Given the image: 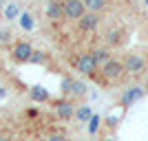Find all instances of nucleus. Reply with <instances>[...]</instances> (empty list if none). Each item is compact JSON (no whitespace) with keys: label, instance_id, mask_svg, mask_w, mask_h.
Instances as JSON below:
<instances>
[{"label":"nucleus","instance_id":"obj_1","mask_svg":"<svg viewBox=\"0 0 148 141\" xmlns=\"http://www.w3.org/2000/svg\"><path fill=\"white\" fill-rule=\"evenodd\" d=\"M126 75V68H124V62L117 57H111L104 66H99V73L95 77V82H102V84H111V82H119Z\"/></svg>","mask_w":148,"mask_h":141},{"label":"nucleus","instance_id":"obj_2","mask_svg":"<svg viewBox=\"0 0 148 141\" xmlns=\"http://www.w3.org/2000/svg\"><path fill=\"white\" fill-rule=\"evenodd\" d=\"M73 66L77 73H82L84 77H91V80H95L99 73V66L97 62L91 57V53H80V55L73 57Z\"/></svg>","mask_w":148,"mask_h":141},{"label":"nucleus","instance_id":"obj_3","mask_svg":"<svg viewBox=\"0 0 148 141\" xmlns=\"http://www.w3.org/2000/svg\"><path fill=\"white\" fill-rule=\"evenodd\" d=\"M122 62H124V68H126V75H133V77H142L148 68L146 57L142 53H126Z\"/></svg>","mask_w":148,"mask_h":141},{"label":"nucleus","instance_id":"obj_4","mask_svg":"<svg viewBox=\"0 0 148 141\" xmlns=\"http://www.w3.org/2000/svg\"><path fill=\"white\" fill-rule=\"evenodd\" d=\"M33 51H36V49H33L27 40H16L13 46H11V60L16 62V64H29Z\"/></svg>","mask_w":148,"mask_h":141},{"label":"nucleus","instance_id":"obj_5","mask_svg":"<svg viewBox=\"0 0 148 141\" xmlns=\"http://www.w3.org/2000/svg\"><path fill=\"white\" fill-rule=\"evenodd\" d=\"M62 9H64V20L69 22H77L86 13V7L82 0H62Z\"/></svg>","mask_w":148,"mask_h":141},{"label":"nucleus","instance_id":"obj_6","mask_svg":"<svg viewBox=\"0 0 148 141\" xmlns=\"http://www.w3.org/2000/svg\"><path fill=\"white\" fill-rule=\"evenodd\" d=\"M146 95V91H144V86H128V88H124V93H122V97H119V106H122L124 110L126 108H130V106H135L139 99Z\"/></svg>","mask_w":148,"mask_h":141},{"label":"nucleus","instance_id":"obj_7","mask_svg":"<svg viewBox=\"0 0 148 141\" xmlns=\"http://www.w3.org/2000/svg\"><path fill=\"white\" fill-rule=\"evenodd\" d=\"M99 22H102L99 13H91V11H86L80 20H77V22H75V25H77V31H80V33H93V31L99 27Z\"/></svg>","mask_w":148,"mask_h":141},{"label":"nucleus","instance_id":"obj_8","mask_svg":"<svg viewBox=\"0 0 148 141\" xmlns=\"http://www.w3.org/2000/svg\"><path fill=\"white\" fill-rule=\"evenodd\" d=\"M44 16L49 22L58 25L64 20V9H62V0H49L47 5H44Z\"/></svg>","mask_w":148,"mask_h":141},{"label":"nucleus","instance_id":"obj_9","mask_svg":"<svg viewBox=\"0 0 148 141\" xmlns=\"http://www.w3.org/2000/svg\"><path fill=\"white\" fill-rule=\"evenodd\" d=\"M75 108H77V106H75L71 99L62 97L60 101H56V112H58L60 119H64V121H69V119H73V117H75Z\"/></svg>","mask_w":148,"mask_h":141},{"label":"nucleus","instance_id":"obj_10","mask_svg":"<svg viewBox=\"0 0 148 141\" xmlns=\"http://www.w3.org/2000/svg\"><path fill=\"white\" fill-rule=\"evenodd\" d=\"M29 99L33 101V104H47V101H51V93L44 88V86H31L29 88Z\"/></svg>","mask_w":148,"mask_h":141},{"label":"nucleus","instance_id":"obj_11","mask_svg":"<svg viewBox=\"0 0 148 141\" xmlns=\"http://www.w3.org/2000/svg\"><path fill=\"white\" fill-rule=\"evenodd\" d=\"M104 40H106V46H108V49L119 46V44L126 40V29H122V27H119V29H111V31L104 35Z\"/></svg>","mask_w":148,"mask_h":141},{"label":"nucleus","instance_id":"obj_12","mask_svg":"<svg viewBox=\"0 0 148 141\" xmlns=\"http://www.w3.org/2000/svg\"><path fill=\"white\" fill-rule=\"evenodd\" d=\"M88 53H91V57H93V60L97 62V66H104L106 62H108V60L113 57V55H111V49H108L106 44H104V46H93V49L88 51Z\"/></svg>","mask_w":148,"mask_h":141},{"label":"nucleus","instance_id":"obj_13","mask_svg":"<svg viewBox=\"0 0 148 141\" xmlns=\"http://www.w3.org/2000/svg\"><path fill=\"white\" fill-rule=\"evenodd\" d=\"M82 2L86 7V11H91V13H102L108 7V0H82Z\"/></svg>","mask_w":148,"mask_h":141},{"label":"nucleus","instance_id":"obj_14","mask_svg":"<svg viewBox=\"0 0 148 141\" xmlns=\"http://www.w3.org/2000/svg\"><path fill=\"white\" fill-rule=\"evenodd\" d=\"M73 84H75V77H71V75H64L60 82V95L64 99L71 97V91H73Z\"/></svg>","mask_w":148,"mask_h":141},{"label":"nucleus","instance_id":"obj_15","mask_svg":"<svg viewBox=\"0 0 148 141\" xmlns=\"http://www.w3.org/2000/svg\"><path fill=\"white\" fill-rule=\"evenodd\" d=\"M93 117V110H91V106H77L75 108V119L82 123H88V119Z\"/></svg>","mask_w":148,"mask_h":141},{"label":"nucleus","instance_id":"obj_16","mask_svg":"<svg viewBox=\"0 0 148 141\" xmlns=\"http://www.w3.org/2000/svg\"><path fill=\"white\" fill-rule=\"evenodd\" d=\"M13 31L9 27H2L0 29V46H13Z\"/></svg>","mask_w":148,"mask_h":141},{"label":"nucleus","instance_id":"obj_17","mask_svg":"<svg viewBox=\"0 0 148 141\" xmlns=\"http://www.w3.org/2000/svg\"><path fill=\"white\" fill-rule=\"evenodd\" d=\"M84 95H86V84H84V82H80V80H75L73 91H71V99H82Z\"/></svg>","mask_w":148,"mask_h":141},{"label":"nucleus","instance_id":"obj_18","mask_svg":"<svg viewBox=\"0 0 148 141\" xmlns=\"http://www.w3.org/2000/svg\"><path fill=\"white\" fill-rule=\"evenodd\" d=\"M47 62H49V55H47L44 51H33L29 64H47Z\"/></svg>","mask_w":148,"mask_h":141},{"label":"nucleus","instance_id":"obj_19","mask_svg":"<svg viewBox=\"0 0 148 141\" xmlns=\"http://www.w3.org/2000/svg\"><path fill=\"white\" fill-rule=\"evenodd\" d=\"M99 126H102V117L93 115L91 119H88V135H95V132L99 130Z\"/></svg>","mask_w":148,"mask_h":141},{"label":"nucleus","instance_id":"obj_20","mask_svg":"<svg viewBox=\"0 0 148 141\" xmlns=\"http://www.w3.org/2000/svg\"><path fill=\"white\" fill-rule=\"evenodd\" d=\"M2 13H5V18H7V20H16V18L20 16V9H18L16 5H7Z\"/></svg>","mask_w":148,"mask_h":141},{"label":"nucleus","instance_id":"obj_21","mask_svg":"<svg viewBox=\"0 0 148 141\" xmlns=\"http://www.w3.org/2000/svg\"><path fill=\"white\" fill-rule=\"evenodd\" d=\"M20 25H22L25 31L33 29V16H31V13H22V16H20Z\"/></svg>","mask_w":148,"mask_h":141},{"label":"nucleus","instance_id":"obj_22","mask_svg":"<svg viewBox=\"0 0 148 141\" xmlns=\"http://www.w3.org/2000/svg\"><path fill=\"white\" fill-rule=\"evenodd\" d=\"M117 123H119V117H106V126H108L111 130L117 128Z\"/></svg>","mask_w":148,"mask_h":141},{"label":"nucleus","instance_id":"obj_23","mask_svg":"<svg viewBox=\"0 0 148 141\" xmlns=\"http://www.w3.org/2000/svg\"><path fill=\"white\" fill-rule=\"evenodd\" d=\"M47 141H69L64 135H49L47 137Z\"/></svg>","mask_w":148,"mask_h":141},{"label":"nucleus","instance_id":"obj_24","mask_svg":"<svg viewBox=\"0 0 148 141\" xmlns=\"http://www.w3.org/2000/svg\"><path fill=\"white\" fill-rule=\"evenodd\" d=\"M36 115H38L36 108H29V110H27V117H36Z\"/></svg>","mask_w":148,"mask_h":141},{"label":"nucleus","instance_id":"obj_25","mask_svg":"<svg viewBox=\"0 0 148 141\" xmlns=\"http://www.w3.org/2000/svg\"><path fill=\"white\" fill-rule=\"evenodd\" d=\"M99 141H117V139H115V137H102Z\"/></svg>","mask_w":148,"mask_h":141},{"label":"nucleus","instance_id":"obj_26","mask_svg":"<svg viewBox=\"0 0 148 141\" xmlns=\"http://www.w3.org/2000/svg\"><path fill=\"white\" fill-rule=\"evenodd\" d=\"M5 73V64H2V57H0V75Z\"/></svg>","mask_w":148,"mask_h":141},{"label":"nucleus","instance_id":"obj_27","mask_svg":"<svg viewBox=\"0 0 148 141\" xmlns=\"http://www.w3.org/2000/svg\"><path fill=\"white\" fill-rule=\"evenodd\" d=\"M0 11H5V0H0Z\"/></svg>","mask_w":148,"mask_h":141},{"label":"nucleus","instance_id":"obj_28","mask_svg":"<svg viewBox=\"0 0 148 141\" xmlns=\"http://www.w3.org/2000/svg\"><path fill=\"white\" fill-rule=\"evenodd\" d=\"M5 95H7V91H5V88H0V97H5Z\"/></svg>","mask_w":148,"mask_h":141},{"label":"nucleus","instance_id":"obj_29","mask_svg":"<svg viewBox=\"0 0 148 141\" xmlns=\"http://www.w3.org/2000/svg\"><path fill=\"white\" fill-rule=\"evenodd\" d=\"M0 141H11V139H9V137H0Z\"/></svg>","mask_w":148,"mask_h":141},{"label":"nucleus","instance_id":"obj_30","mask_svg":"<svg viewBox=\"0 0 148 141\" xmlns=\"http://www.w3.org/2000/svg\"><path fill=\"white\" fill-rule=\"evenodd\" d=\"M144 91H146V93H148V82H146V84H144Z\"/></svg>","mask_w":148,"mask_h":141},{"label":"nucleus","instance_id":"obj_31","mask_svg":"<svg viewBox=\"0 0 148 141\" xmlns=\"http://www.w3.org/2000/svg\"><path fill=\"white\" fill-rule=\"evenodd\" d=\"M146 5H148V0H146Z\"/></svg>","mask_w":148,"mask_h":141}]
</instances>
